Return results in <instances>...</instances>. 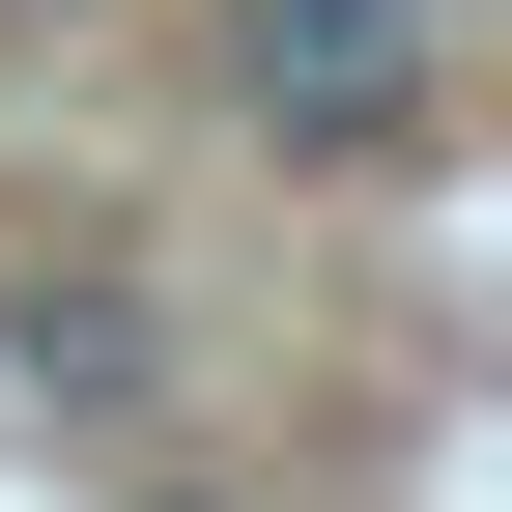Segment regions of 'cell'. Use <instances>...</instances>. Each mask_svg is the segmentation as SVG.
I'll return each instance as SVG.
<instances>
[{"label":"cell","instance_id":"obj_1","mask_svg":"<svg viewBox=\"0 0 512 512\" xmlns=\"http://www.w3.org/2000/svg\"><path fill=\"white\" fill-rule=\"evenodd\" d=\"M256 143H313V171H427V0H256Z\"/></svg>","mask_w":512,"mask_h":512},{"label":"cell","instance_id":"obj_2","mask_svg":"<svg viewBox=\"0 0 512 512\" xmlns=\"http://www.w3.org/2000/svg\"><path fill=\"white\" fill-rule=\"evenodd\" d=\"M0 342H29V399H143V285L114 256H0Z\"/></svg>","mask_w":512,"mask_h":512}]
</instances>
